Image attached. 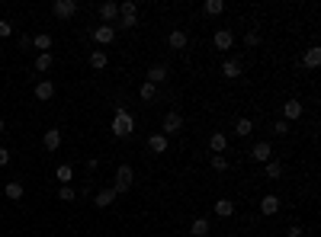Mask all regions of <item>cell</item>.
Segmentation results:
<instances>
[{"label":"cell","mask_w":321,"mask_h":237,"mask_svg":"<svg viewBox=\"0 0 321 237\" xmlns=\"http://www.w3.org/2000/svg\"><path fill=\"white\" fill-rule=\"evenodd\" d=\"M51 64H55V58H51V51H42V55L36 58V71H42V74H45Z\"/></svg>","instance_id":"obj_28"},{"label":"cell","mask_w":321,"mask_h":237,"mask_svg":"<svg viewBox=\"0 0 321 237\" xmlns=\"http://www.w3.org/2000/svg\"><path fill=\"white\" fill-rule=\"evenodd\" d=\"M164 81H167V67H164V64H151V67H148V84L158 87V84H164Z\"/></svg>","instance_id":"obj_12"},{"label":"cell","mask_w":321,"mask_h":237,"mask_svg":"<svg viewBox=\"0 0 321 237\" xmlns=\"http://www.w3.org/2000/svg\"><path fill=\"white\" fill-rule=\"evenodd\" d=\"M302 64H305V67H318V64H321V48L311 45L305 55H302Z\"/></svg>","instance_id":"obj_19"},{"label":"cell","mask_w":321,"mask_h":237,"mask_svg":"<svg viewBox=\"0 0 321 237\" xmlns=\"http://www.w3.org/2000/svg\"><path fill=\"white\" fill-rule=\"evenodd\" d=\"M116 16H119V4H112V0L109 4H100V20L103 23H112Z\"/></svg>","instance_id":"obj_16"},{"label":"cell","mask_w":321,"mask_h":237,"mask_svg":"<svg viewBox=\"0 0 321 237\" xmlns=\"http://www.w3.org/2000/svg\"><path fill=\"white\" fill-rule=\"evenodd\" d=\"M225 147H228V138H225L222 131H215V135L209 138V151L212 154H225Z\"/></svg>","instance_id":"obj_18"},{"label":"cell","mask_w":321,"mask_h":237,"mask_svg":"<svg viewBox=\"0 0 321 237\" xmlns=\"http://www.w3.org/2000/svg\"><path fill=\"white\" fill-rule=\"evenodd\" d=\"M7 36H13V23L0 20V39H7Z\"/></svg>","instance_id":"obj_35"},{"label":"cell","mask_w":321,"mask_h":237,"mask_svg":"<svg viewBox=\"0 0 321 237\" xmlns=\"http://www.w3.org/2000/svg\"><path fill=\"white\" fill-rule=\"evenodd\" d=\"M36 96H39L42 103H48L51 96H55V84H51V81H39L36 84Z\"/></svg>","instance_id":"obj_13"},{"label":"cell","mask_w":321,"mask_h":237,"mask_svg":"<svg viewBox=\"0 0 321 237\" xmlns=\"http://www.w3.org/2000/svg\"><path fill=\"white\" fill-rule=\"evenodd\" d=\"M87 61H90V67H93V71H103V67L109 64L106 51H90V58H87Z\"/></svg>","instance_id":"obj_21"},{"label":"cell","mask_w":321,"mask_h":237,"mask_svg":"<svg viewBox=\"0 0 321 237\" xmlns=\"http://www.w3.org/2000/svg\"><path fill=\"white\" fill-rule=\"evenodd\" d=\"M212 170H228V157H225V154H212Z\"/></svg>","instance_id":"obj_31"},{"label":"cell","mask_w":321,"mask_h":237,"mask_svg":"<svg viewBox=\"0 0 321 237\" xmlns=\"http://www.w3.org/2000/svg\"><path fill=\"white\" fill-rule=\"evenodd\" d=\"M55 177L61 180V186H71V180H74V170H71V164H61L55 170Z\"/></svg>","instance_id":"obj_24"},{"label":"cell","mask_w":321,"mask_h":237,"mask_svg":"<svg viewBox=\"0 0 321 237\" xmlns=\"http://www.w3.org/2000/svg\"><path fill=\"white\" fill-rule=\"evenodd\" d=\"M32 45L42 48V51H48L51 48V36H48V32H45V36H36V39H32Z\"/></svg>","instance_id":"obj_32"},{"label":"cell","mask_w":321,"mask_h":237,"mask_svg":"<svg viewBox=\"0 0 321 237\" xmlns=\"http://www.w3.org/2000/svg\"><path fill=\"white\" fill-rule=\"evenodd\" d=\"M4 192H7V199H13V202H16V199H23V192H26V189H23V183L10 180V183L4 186Z\"/></svg>","instance_id":"obj_23"},{"label":"cell","mask_w":321,"mask_h":237,"mask_svg":"<svg viewBox=\"0 0 321 237\" xmlns=\"http://www.w3.org/2000/svg\"><path fill=\"white\" fill-rule=\"evenodd\" d=\"M93 42H97V45H109L112 39H116V29H112V26H93Z\"/></svg>","instance_id":"obj_7"},{"label":"cell","mask_w":321,"mask_h":237,"mask_svg":"<svg viewBox=\"0 0 321 237\" xmlns=\"http://www.w3.org/2000/svg\"><path fill=\"white\" fill-rule=\"evenodd\" d=\"M132 180H135V170H132L129 164H122V167L116 170V186H112V189H116V196H119V192H125L129 186H132Z\"/></svg>","instance_id":"obj_3"},{"label":"cell","mask_w":321,"mask_h":237,"mask_svg":"<svg viewBox=\"0 0 321 237\" xmlns=\"http://www.w3.org/2000/svg\"><path fill=\"white\" fill-rule=\"evenodd\" d=\"M119 16H138V4L135 0H122L119 4Z\"/></svg>","instance_id":"obj_30"},{"label":"cell","mask_w":321,"mask_h":237,"mask_svg":"<svg viewBox=\"0 0 321 237\" xmlns=\"http://www.w3.org/2000/svg\"><path fill=\"white\" fill-rule=\"evenodd\" d=\"M138 96H142V100H145V103H151V100H154V96H158V87H154V84H148V81H145V84H142V90H138Z\"/></svg>","instance_id":"obj_29"},{"label":"cell","mask_w":321,"mask_h":237,"mask_svg":"<svg viewBox=\"0 0 321 237\" xmlns=\"http://www.w3.org/2000/svg\"><path fill=\"white\" fill-rule=\"evenodd\" d=\"M222 77H228V81H238V77H241V61H238V58H225Z\"/></svg>","instance_id":"obj_10"},{"label":"cell","mask_w":321,"mask_h":237,"mask_svg":"<svg viewBox=\"0 0 321 237\" xmlns=\"http://www.w3.org/2000/svg\"><path fill=\"white\" fill-rule=\"evenodd\" d=\"M302 112H305V109H302V103H299V100H286V103H283V119H286V122L302 119Z\"/></svg>","instance_id":"obj_8"},{"label":"cell","mask_w":321,"mask_h":237,"mask_svg":"<svg viewBox=\"0 0 321 237\" xmlns=\"http://www.w3.org/2000/svg\"><path fill=\"white\" fill-rule=\"evenodd\" d=\"M203 10L209 13V16H219V13H225V0H206Z\"/></svg>","instance_id":"obj_27"},{"label":"cell","mask_w":321,"mask_h":237,"mask_svg":"<svg viewBox=\"0 0 321 237\" xmlns=\"http://www.w3.org/2000/svg\"><path fill=\"white\" fill-rule=\"evenodd\" d=\"M264 177H267V180H280V177H283V167H280V161H267V167H264Z\"/></svg>","instance_id":"obj_25"},{"label":"cell","mask_w":321,"mask_h":237,"mask_svg":"<svg viewBox=\"0 0 321 237\" xmlns=\"http://www.w3.org/2000/svg\"><path fill=\"white\" fill-rule=\"evenodd\" d=\"M286 237H302V227H289V231H286Z\"/></svg>","instance_id":"obj_39"},{"label":"cell","mask_w":321,"mask_h":237,"mask_svg":"<svg viewBox=\"0 0 321 237\" xmlns=\"http://www.w3.org/2000/svg\"><path fill=\"white\" fill-rule=\"evenodd\" d=\"M186 42H189V39H186V32H183V29H173L170 36H167V45H170V48H177V51H180V48H186Z\"/></svg>","instance_id":"obj_17"},{"label":"cell","mask_w":321,"mask_h":237,"mask_svg":"<svg viewBox=\"0 0 321 237\" xmlns=\"http://www.w3.org/2000/svg\"><path fill=\"white\" fill-rule=\"evenodd\" d=\"M244 45H247V48H257V45H260V32H254V29H250L247 36H244Z\"/></svg>","instance_id":"obj_33"},{"label":"cell","mask_w":321,"mask_h":237,"mask_svg":"<svg viewBox=\"0 0 321 237\" xmlns=\"http://www.w3.org/2000/svg\"><path fill=\"white\" fill-rule=\"evenodd\" d=\"M112 202H116V189H100L97 199H93V205H97V208H106V205H112Z\"/></svg>","instance_id":"obj_15"},{"label":"cell","mask_w":321,"mask_h":237,"mask_svg":"<svg viewBox=\"0 0 321 237\" xmlns=\"http://www.w3.org/2000/svg\"><path fill=\"white\" fill-rule=\"evenodd\" d=\"M212 45L219 48V51H228L231 45H235V32H231V29H215V36H212Z\"/></svg>","instance_id":"obj_4"},{"label":"cell","mask_w":321,"mask_h":237,"mask_svg":"<svg viewBox=\"0 0 321 237\" xmlns=\"http://www.w3.org/2000/svg\"><path fill=\"white\" fill-rule=\"evenodd\" d=\"M138 26V16H122V29H135Z\"/></svg>","instance_id":"obj_37"},{"label":"cell","mask_w":321,"mask_h":237,"mask_svg":"<svg viewBox=\"0 0 321 237\" xmlns=\"http://www.w3.org/2000/svg\"><path fill=\"white\" fill-rule=\"evenodd\" d=\"M42 144H45V151H58V147H61V131H58V128H48L45 138H42Z\"/></svg>","instance_id":"obj_11"},{"label":"cell","mask_w":321,"mask_h":237,"mask_svg":"<svg viewBox=\"0 0 321 237\" xmlns=\"http://www.w3.org/2000/svg\"><path fill=\"white\" fill-rule=\"evenodd\" d=\"M161 128H164V131H161L164 138L180 135V131H183V116H180V112H167V116H164V125H161Z\"/></svg>","instance_id":"obj_2"},{"label":"cell","mask_w":321,"mask_h":237,"mask_svg":"<svg viewBox=\"0 0 321 237\" xmlns=\"http://www.w3.org/2000/svg\"><path fill=\"white\" fill-rule=\"evenodd\" d=\"M51 10H55L58 20H71V16L77 13V0H55V7H51Z\"/></svg>","instance_id":"obj_5"},{"label":"cell","mask_w":321,"mask_h":237,"mask_svg":"<svg viewBox=\"0 0 321 237\" xmlns=\"http://www.w3.org/2000/svg\"><path fill=\"white\" fill-rule=\"evenodd\" d=\"M250 131H254V122H250V119H238V122H235V135H238V138H247Z\"/></svg>","instance_id":"obj_26"},{"label":"cell","mask_w":321,"mask_h":237,"mask_svg":"<svg viewBox=\"0 0 321 237\" xmlns=\"http://www.w3.org/2000/svg\"><path fill=\"white\" fill-rule=\"evenodd\" d=\"M273 157V147H270V141H257L254 147H250V161H257V164H267Z\"/></svg>","instance_id":"obj_6"},{"label":"cell","mask_w":321,"mask_h":237,"mask_svg":"<svg viewBox=\"0 0 321 237\" xmlns=\"http://www.w3.org/2000/svg\"><path fill=\"white\" fill-rule=\"evenodd\" d=\"M148 151H154V154H164V151H167V138H164L161 131L148 138Z\"/></svg>","instance_id":"obj_20"},{"label":"cell","mask_w":321,"mask_h":237,"mask_svg":"<svg viewBox=\"0 0 321 237\" xmlns=\"http://www.w3.org/2000/svg\"><path fill=\"white\" fill-rule=\"evenodd\" d=\"M189 234H193V237H206V234H209V218H196V221L189 224Z\"/></svg>","instance_id":"obj_22"},{"label":"cell","mask_w":321,"mask_h":237,"mask_svg":"<svg viewBox=\"0 0 321 237\" xmlns=\"http://www.w3.org/2000/svg\"><path fill=\"white\" fill-rule=\"evenodd\" d=\"M4 131H7V125H4V119H0V135H4Z\"/></svg>","instance_id":"obj_40"},{"label":"cell","mask_w":321,"mask_h":237,"mask_svg":"<svg viewBox=\"0 0 321 237\" xmlns=\"http://www.w3.org/2000/svg\"><path fill=\"white\" fill-rule=\"evenodd\" d=\"M273 131H276V135H286V131H289V122H286V119H280V122L273 125Z\"/></svg>","instance_id":"obj_36"},{"label":"cell","mask_w":321,"mask_h":237,"mask_svg":"<svg viewBox=\"0 0 321 237\" xmlns=\"http://www.w3.org/2000/svg\"><path fill=\"white\" fill-rule=\"evenodd\" d=\"M4 164H10V151H7V147H0V167Z\"/></svg>","instance_id":"obj_38"},{"label":"cell","mask_w":321,"mask_h":237,"mask_svg":"<svg viewBox=\"0 0 321 237\" xmlns=\"http://www.w3.org/2000/svg\"><path fill=\"white\" fill-rule=\"evenodd\" d=\"M280 205H283L280 196H264V199H260V215H267V218H270V215L280 212Z\"/></svg>","instance_id":"obj_9"},{"label":"cell","mask_w":321,"mask_h":237,"mask_svg":"<svg viewBox=\"0 0 321 237\" xmlns=\"http://www.w3.org/2000/svg\"><path fill=\"white\" fill-rule=\"evenodd\" d=\"M58 196H61L65 202H74V196H77V192H74V186H61V189H58Z\"/></svg>","instance_id":"obj_34"},{"label":"cell","mask_w":321,"mask_h":237,"mask_svg":"<svg viewBox=\"0 0 321 237\" xmlns=\"http://www.w3.org/2000/svg\"><path fill=\"white\" fill-rule=\"evenodd\" d=\"M112 135L116 138H132V131H135V116L129 112L125 106L122 109H116V116H112Z\"/></svg>","instance_id":"obj_1"},{"label":"cell","mask_w":321,"mask_h":237,"mask_svg":"<svg viewBox=\"0 0 321 237\" xmlns=\"http://www.w3.org/2000/svg\"><path fill=\"white\" fill-rule=\"evenodd\" d=\"M212 208H215V215H219V218H231V215H235V202H231V199H219Z\"/></svg>","instance_id":"obj_14"}]
</instances>
